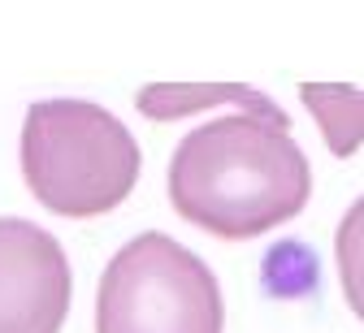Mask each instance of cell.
<instances>
[{
  "label": "cell",
  "instance_id": "1",
  "mask_svg": "<svg viewBox=\"0 0 364 333\" xmlns=\"http://www.w3.org/2000/svg\"><path fill=\"white\" fill-rule=\"evenodd\" d=\"M312 169L291 117L221 113L196 126L169 160V204L213 238H260L304 212Z\"/></svg>",
  "mask_w": 364,
  "mask_h": 333
},
{
  "label": "cell",
  "instance_id": "2",
  "mask_svg": "<svg viewBox=\"0 0 364 333\" xmlns=\"http://www.w3.org/2000/svg\"><path fill=\"white\" fill-rule=\"evenodd\" d=\"M139 143L91 100H39L22 121V178L31 195L70 221L113 212L139 182Z\"/></svg>",
  "mask_w": 364,
  "mask_h": 333
},
{
  "label": "cell",
  "instance_id": "3",
  "mask_svg": "<svg viewBox=\"0 0 364 333\" xmlns=\"http://www.w3.org/2000/svg\"><path fill=\"white\" fill-rule=\"evenodd\" d=\"M213 268L169 234H139L109 260L96 290V333H221Z\"/></svg>",
  "mask_w": 364,
  "mask_h": 333
},
{
  "label": "cell",
  "instance_id": "4",
  "mask_svg": "<svg viewBox=\"0 0 364 333\" xmlns=\"http://www.w3.org/2000/svg\"><path fill=\"white\" fill-rule=\"evenodd\" d=\"M70 290L57 238L35 221L0 217V333H61Z\"/></svg>",
  "mask_w": 364,
  "mask_h": 333
},
{
  "label": "cell",
  "instance_id": "5",
  "mask_svg": "<svg viewBox=\"0 0 364 333\" xmlns=\"http://www.w3.org/2000/svg\"><path fill=\"white\" fill-rule=\"evenodd\" d=\"M213 104H239L243 113H264V117H282L287 109L273 104L269 95L243 87V82H152L139 91V113L152 121H173V117H187L196 109H213Z\"/></svg>",
  "mask_w": 364,
  "mask_h": 333
},
{
  "label": "cell",
  "instance_id": "6",
  "mask_svg": "<svg viewBox=\"0 0 364 333\" xmlns=\"http://www.w3.org/2000/svg\"><path fill=\"white\" fill-rule=\"evenodd\" d=\"M299 100L321 126L326 148L347 160L364 143V87L347 82H299Z\"/></svg>",
  "mask_w": 364,
  "mask_h": 333
},
{
  "label": "cell",
  "instance_id": "7",
  "mask_svg": "<svg viewBox=\"0 0 364 333\" xmlns=\"http://www.w3.org/2000/svg\"><path fill=\"white\" fill-rule=\"evenodd\" d=\"M334 256H338V281L347 307L364 320V195L347 208L334 234Z\"/></svg>",
  "mask_w": 364,
  "mask_h": 333
}]
</instances>
